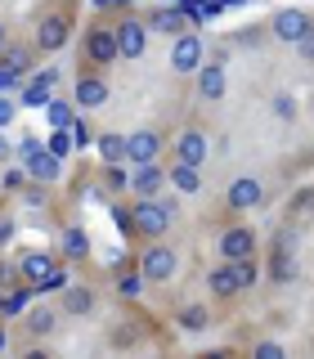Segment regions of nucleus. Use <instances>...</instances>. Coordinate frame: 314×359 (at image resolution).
I'll list each match as a JSON object with an SVG mask.
<instances>
[{
    "mask_svg": "<svg viewBox=\"0 0 314 359\" xmlns=\"http://www.w3.org/2000/svg\"><path fill=\"white\" fill-rule=\"evenodd\" d=\"M126 220H130V238H166L175 224V202H157V198H135L126 207Z\"/></svg>",
    "mask_w": 314,
    "mask_h": 359,
    "instance_id": "obj_1",
    "label": "nucleus"
},
{
    "mask_svg": "<svg viewBox=\"0 0 314 359\" xmlns=\"http://www.w3.org/2000/svg\"><path fill=\"white\" fill-rule=\"evenodd\" d=\"M175 269H179L175 247H166L162 238H153L149 247H144V256H139V274H144V283H171Z\"/></svg>",
    "mask_w": 314,
    "mask_h": 359,
    "instance_id": "obj_2",
    "label": "nucleus"
},
{
    "mask_svg": "<svg viewBox=\"0 0 314 359\" xmlns=\"http://www.w3.org/2000/svg\"><path fill=\"white\" fill-rule=\"evenodd\" d=\"M81 50H86V63H95V67H108V63L121 59V54H117V36H112L108 22H90Z\"/></svg>",
    "mask_w": 314,
    "mask_h": 359,
    "instance_id": "obj_3",
    "label": "nucleus"
},
{
    "mask_svg": "<svg viewBox=\"0 0 314 359\" xmlns=\"http://www.w3.org/2000/svg\"><path fill=\"white\" fill-rule=\"evenodd\" d=\"M67 41H72V18L59 14V9H54V14H41V22H36V50L41 54H59Z\"/></svg>",
    "mask_w": 314,
    "mask_h": 359,
    "instance_id": "obj_4",
    "label": "nucleus"
},
{
    "mask_svg": "<svg viewBox=\"0 0 314 359\" xmlns=\"http://www.w3.org/2000/svg\"><path fill=\"white\" fill-rule=\"evenodd\" d=\"M292 247H296V233H292V229H278L274 243H269V256H274V261H269V278H274V283H292V278H296Z\"/></svg>",
    "mask_w": 314,
    "mask_h": 359,
    "instance_id": "obj_5",
    "label": "nucleus"
},
{
    "mask_svg": "<svg viewBox=\"0 0 314 359\" xmlns=\"http://www.w3.org/2000/svg\"><path fill=\"white\" fill-rule=\"evenodd\" d=\"M112 36H117V54H121V59H139V54L149 50V22H144V18H121L117 27H112Z\"/></svg>",
    "mask_w": 314,
    "mask_h": 359,
    "instance_id": "obj_6",
    "label": "nucleus"
},
{
    "mask_svg": "<svg viewBox=\"0 0 314 359\" xmlns=\"http://www.w3.org/2000/svg\"><path fill=\"white\" fill-rule=\"evenodd\" d=\"M166 149V140L157 130H135L126 135V166H144V162H157V153Z\"/></svg>",
    "mask_w": 314,
    "mask_h": 359,
    "instance_id": "obj_7",
    "label": "nucleus"
},
{
    "mask_svg": "<svg viewBox=\"0 0 314 359\" xmlns=\"http://www.w3.org/2000/svg\"><path fill=\"white\" fill-rule=\"evenodd\" d=\"M224 202H229L233 211H252V207H261V202H265V184H261V180H252V175H238L229 189H224Z\"/></svg>",
    "mask_w": 314,
    "mask_h": 359,
    "instance_id": "obj_8",
    "label": "nucleus"
},
{
    "mask_svg": "<svg viewBox=\"0 0 314 359\" xmlns=\"http://www.w3.org/2000/svg\"><path fill=\"white\" fill-rule=\"evenodd\" d=\"M54 86H59V67H41V72H32V81L22 86V108H45L54 95Z\"/></svg>",
    "mask_w": 314,
    "mask_h": 359,
    "instance_id": "obj_9",
    "label": "nucleus"
},
{
    "mask_svg": "<svg viewBox=\"0 0 314 359\" xmlns=\"http://www.w3.org/2000/svg\"><path fill=\"white\" fill-rule=\"evenodd\" d=\"M198 63H202V36L198 32H179L171 45V67L175 72H198Z\"/></svg>",
    "mask_w": 314,
    "mask_h": 359,
    "instance_id": "obj_10",
    "label": "nucleus"
},
{
    "mask_svg": "<svg viewBox=\"0 0 314 359\" xmlns=\"http://www.w3.org/2000/svg\"><path fill=\"white\" fill-rule=\"evenodd\" d=\"M95 306H99V297H95V287H86V283H67V287L59 292V310L72 314V319L95 314Z\"/></svg>",
    "mask_w": 314,
    "mask_h": 359,
    "instance_id": "obj_11",
    "label": "nucleus"
},
{
    "mask_svg": "<svg viewBox=\"0 0 314 359\" xmlns=\"http://www.w3.org/2000/svg\"><path fill=\"white\" fill-rule=\"evenodd\" d=\"M220 256L224 261H238V256H256V233L247 229V224H229V229L220 233Z\"/></svg>",
    "mask_w": 314,
    "mask_h": 359,
    "instance_id": "obj_12",
    "label": "nucleus"
},
{
    "mask_svg": "<svg viewBox=\"0 0 314 359\" xmlns=\"http://www.w3.org/2000/svg\"><path fill=\"white\" fill-rule=\"evenodd\" d=\"M162 189H166V166L144 162V166H135V171H130V194L135 198H157Z\"/></svg>",
    "mask_w": 314,
    "mask_h": 359,
    "instance_id": "obj_13",
    "label": "nucleus"
},
{
    "mask_svg": "<svg viewBox=\"0 0 314 359\" xmlns=\"http://www.w3.org/2000/svg\"><path fill=\"white\" fill-rule=\"evenodd\" d=\"M22 171H27L32 184H54V180H59V171H63V157H54L50 149H36L27 162H22Z\"/></svg>",
    "mask_w": 314,
    "mask_h": 359,
    "instance_id": "obj_14",
    "label": "nucleus"
},
{
    "mask_svg": "<svg viewBox=\"0 0 314 359\" xmlns=\"http://www.w3.org/2000/svg\"><path fill=\"white\" fill-rule=\"evenodd\" d=\"M310 22H314V18L306 14V9H278V14H274V36L287 41V45H296V41L310 32Z\"/></svg>",
    "mask_w": 314,
    "mask_h": 359,
    "instance_id": "obj_15",
    "label": "nucleus"
},
{
    "mask_svg": "<svg viewBox=\"0 0 314 359\" xmlns=\"http://www.w3.org/2000/svg\"><path fill=\"white\" fill-rule=\"evenodd\" d=\"M108 104V81L99 72H86V76H76V108L90 112V108H104Z\"/></svg>",
    "mask_w": 314,
    "mask_h": 359,
    "instance_id": "obj_16",
    "label": "nucleus"
},
{
    "mask_svg": "<svg viewBox=\"0 0 314 359\" xmlns=\"http://www.w3.org/2000/svg\"><path fill=\"white\" fill-rule=\"evenodd\" d=\"M54 265H59V256H54V252H22V256H18V278L36 287Z\"/></svg>",
    "mask_w": 314,
    "mask_h": 359,
    "instance_id": "obj_17",
    "label": "nucleus"
},
{
    "mask_svg": "<svg viewBox=\"0 0 314 359\" xmlns=\"http://www.w3.org/2000/svg\"><path fill=\"white\" fill-rule=\"evenodd\" d=\"M149 32H162V36H179V32H189V14L179 5H162L149 14Z\"/></svg>",
    "mask_w": 314,
    "mask_h": 359,
    "instance_id": "obj_18",
    "label": "nucleus"
},
{
    "mask_svg": "<svg viewBox=\"0 0 314 359\" xmlns=\"http://www.w3.org/2000/svg\"><path fill=\"white\" fill-rule=\"evenodd\" d=\"M36 59H41V50H36V45H14V41H9L5 50H0V63H5L14 76H27L32 67H36Z\"/></svg>",
    "mask_w": 314,
    "mask_h": 359,
    "instance_id": "obj_19",
    "label": "nucleus"
},
{
    "mask_svg": "<svg viewBox=\"0 0 314 359\" xmlns=\"http://www.w3.org/2000/svg\"><path fill=\"white\" fill-rule=\"evenodd\" d=\"M32 297H36V292H32V283H22V278H14L9 287H0V319L22 314V310L32 306Z\"/></svg>",
    "mask_w": 314,
    "mask_h": 359,
    "instance_id": "obj_20",
    "label": "nucleus"
},
{
    "mask_svg": "<svg viewBox=\"0 0 314 359\" xmlns=\"http://www.w3.org/2000/svg\"><path fill=\"white\" fill-rule=\"evenodd\" d=\"M175 162H189V166H202L207 162V135L202 130H184L175 140Z\"/></svg>",
    "mask_w": 314,
    "mask_h": 359,
    "instance_id": "obj_21",
    "label": "nucleus"
},
{
    "mask_svg": "<svg viewBox=\"0 0 314 359\" xmlns=\"http://www.w3.org/2000/svg\"><path fill=\"white\" fill-rule=\"evenodd\" d=\"M59 256H63V261H90V238H86L81 224H67V229H63Z\"/></svg>",
    "mask_w": 314,
    "mask_h": 359,
    "instance_id": "obj_22",
    "label": "nucleus"
},
{
    "mask_svg": "<svg viewBox=\"0 0 314 359\" xmlns=\"http://www.w3.org/2000/svg\"><path fill=\"white\" fill-rule=\"evenodd\" d=\"M198 95L207 99V104H216L224 95V67L220 63H198Z\"/></svg>",
    "mask_w": 314,
    "mask_h": 359,
    "instance_id": "obj_23",
    "label": "nucleus"
},
{
    "mask_svg": "<svg viewBox=\"0 0 314 359\" xmlns=\"http://www.w3.org/2000/svg\"><path fill=\"white\" fill-rule=\"evenodd\" d=\"M54 323H59V314H54L50 306H27L22 310V328H27V337H50Z\"/></svg>",
    "mask_w": 314,
    "mask_h": 359,
    "instance_id": "obj_24",
    "label": "nucleus"
},
{
    "mask_svg": "<svg viewBox=\"0 0 314 359\" xmlns=\"http://www.w3.org/2000/svg\"><path fill=\"white\" fill-rule=\"evenodd\" d=\"M207 287H211V297H220V301L238 297V283H233V265H229V261L216 265V269L207 274Z\"/></svg>",
    "mask_w": 314,
    "mask_h": 359,
    "instance_id": "obj_25",
    "label": "nucleus"
},
{
    "mask_svg": "<svg viewBox=\"0 0 314 359\" xmlns=\"http://www.w3.org/2000/svg\"><path fill=\"white\" fill-rule=\"evenodd\" d=\"M166 180L179 189V194H198L202 189V166H189V162H175L171 171H166Z\"/></svg>",
    "mask_w": 314,
    "mask_h": 359,
    "instance_id": "obj_26",
    "label": "nucleus"
},
{
    "mask_svg": "<svg viewBox=\"0 0 314 359\" xmlns=\"http://www.w3.org/2000/svg\"><path fill=\"white\" fill-rule=\"evenodd\" d=\"M175 323H179L184 332H207V328H211V310L202 306V301H193V306H184V310L175 314Z\"/></svg>",
    "mask_w": 314,
    "mask_h": 359,
    "instance_id": "obj_27",
    "label": "nucleus"
},
{
    "mask_svg": "<svg viewBox=\"0 0 314 359\" xmlns=\"http://www.w3.org/2000/svg\"><path fill=\"white\" fill-rule=\"evenodd\" d=\"M99 184H104L108 194H126V189H130V166H126V162H104Z\"/></svg>",
    "mask_w": 314,
    "mask_h": 359,
    "instance_id": "obj_28",
    "label": "nucleus"
},
{
    "mask_svg": "<svg viewBox=\"0 0 314 359\" xmlns=\"http://www.w3.org/2000/svg\"><path fill=\"white\" fill-rule=\"evenodd\" d=\"M229 265H233V283H238V292H252L256 278H261V265H256V256H238V261H229Z\"/></svg>",
    "mask_w": 314,
    "mask_h": 359,
    "instance_id": "obj_29",
    "label": "nucleus"
},
{
    "mask_svg": "<svg viewBox=\"0 0 314 359\" xmlns=\"http://www.w3.org/2000/svg\"><path fill=\"white\" fill-rule=\"evenodd\" d=\"M99 157H104V162H126V135L104 130L99 135Z\"/></svg>",
    "mask_w": 314,
    "mask_h": 359,
    "instance_id": "obj_30",
    "label": "nucleus"
},
{
    "mask_svg": "<svg viewBox=\"0 0 314 359\" xmlns=\"http://www.w3.org/2000/svg\"><path fill=\"white\" fill-rule=\"evenodd\" d=\"M45 117H50V126H72V117H76V104H67V99L59 95H50V104H45Z\"/></svg>",
    "mask_w": 314,
    "mask_h": 359,
    "instance_id": "obj_31",
    "label": "nucleus"
},
{
    "mask_svg": "<svg viewBox=\"0 0 314 359\" xmlns=\"http://www.w3.org/2000/svg\"><path fill=\"white\" fill-rule=\"evenodd\" d=\"M45 149H50L54 157H63V162L76 153V149H72V135H67L63 126H50V140H45Z\"/></svg>",
    "mask_w": 314,
    "mask_h": 359,
    "instance_id": "obj_32",
    "label": "nucleus"
},
{
    "mask_svg": "<svg viewBox=\"0 0 314 359\" xmlns=\"http://www.w3.org/2000/svg\"><path fill=\"white\" fill-rule=\"evenodd\" d=\"M139 287H144V274H117V297L121 301H135Z\"/></svg>",
    "mask_w": 314,
    "mask_h": 359,
    "instance_id": "obj_33",
    "label": "nucleus"
},
{
    "mask_svg": "<svg viewBox=\"0 0 314 359\" xmlns=\"http://www.w3.org/2000/svg\"><path fill=\"white\" fill-rule=\"evenodd\" d=\"M269 108H274L278 121H296V99H292V95H274V104H269Z\"/></svg>",
    "mask_w": 314,
    "mask_h": 359,
    "instance_id": "obj_34",
    "label": "nucleus"
},
{
    "mask_svg": "<svg viewBox=\"0 0 314 359\" xmlns=\"http://www.w3.org/2000/svg\"><path fill=\"white\" fill-rule=\"evenodd\" d=\"M67 135H72V149H86V144H90V126L76 121V117H72V126H67Z\"/></svg>",
    "mask_w": 314,
    "mask_h": 359,
    "instance_id": "obj_35",
    "label": "nucleus"
},
{
    "mask_svg": "<svg viewBox=\"0 0 314 359\" xmlns=\"http://www.w3.org/2000/svg\"><path fill=\"white\" fill-rule=\"evenodd\" d=\"M296 54H301L306 63H314V22H310V32H306V36L296 41Z\"/></svg>",
    "mask_w": 314,
    "mask_h": 359,
    "instance_id": "obj_36",
    "label": "nucleus"
},
{
    "mask_svg": "<svg viewBox=\"0 0 314 359\" xmlns=\"http://www.w3.org/2000/svg\"><path fill=\"white\" fill-rule=\"evenodd\" d=\"M5 189L9 194H22L27 189V171H5Z\"/></svg>",
    "mask_w": 314,
    "mask_h": 359,
    "instance_id": "obj_37",
    "label": "nucleus"
},
{
    "mask_svg": "<svg viewBox=\"0 0 314 359\" xmlns=\"http://www.w3.org/2000/svg\"><path fill=\"white\" fill-rule=\"evenodd\" d=\"M9 238H14V216L0 211V247H9Z\"/></svg>",
    "mask_w": 314,
    "mask_h": 359,
    "instance_id": "obj_38",
    "label": "nucleus"
},
{
    "mask_svg": "<svg viewBox=\"0 0 314 359\" xmlns=\"http://www.w3.org/2000/svg\"><path fill=\"white\" fill-rule=\"evenodd\" d=\"M36 149H45V144L36 140V135H22V144H18V157H22V162H27V157L36 153Z\"/></svg>",
    "mask_w": 314,
    "mask_h": 359,
    "instance_id": "obj_39",
    "label": "nucleus"
},
{
    "mask_svg": "<svg viewBox=\"0 0 314 359\" xmlns=\"http://www.w3.org/2000/svg\"><path fill=\"white\" fill-rule=\"evenodd\" d=\"M278 355H283L278 341H261V346H256V359H278Z\"/></svg>",
    "mask_w": 314,
    "mask_h": 359,
    "instance_id": "obj_40",
    "label": "nucleus"
},
{
    "mask_svg": "<svg viewBox=\"0 0 314 359\" xmlns=\"http://www.w3.org/2000/svg\"><path fill=\"white\" fill-rule=\"evenodd\" d=\"M18 81H22V76H14V72H9L5 63H0V95H5V90H14Z\"/></svg>",
    "mask_w": 314,
    "mask_h": 359,
    "instance_id": "obj_41",
    "label": "nucleus"
},
{
    "mask_svg": "<svg viewBox=\"0 0 314 359\" xmlns=\"http://www.w3.org/2000/svg\"><path fill=\"white\" fill-rule=\"evenodd\" d=\"M9 121H14V104H9V99H0V126H9Z\"/></svg>",
    "mask_w": 314,
    "mask_h": 359,
    "instance_id": "obj_42",
    "label": "nucleus"
},
{
    "mask_svg": "<svg viewBox=\"0 0 314 359\" xmlns=\"http://www.w3.org/2000/svg\"><path fill=\"white\" fill-rule=\"evenodd\" d=\"M95 9H117V0H95Z\"/></svg>",
    "mask_w": 314,
    "mask_h": 359,
    "instance_id": "obj_43",
    "label": "nucleus"
},
{
    "mask_svg": "<svg viewBox=\"0 0 314 359\" xmlns=\"http://www.w3.org/2000/svg\"><path fill=\"white\" fill-rule=\"evenodd\" d=\"M5 45H9V32H5V22H0V50H5Z\"/></svg>",
    "mask_w": 314,
    "mask_h": 359,
    "instance_id": "obj_44",
    "label": "nucleus"
},
{
    "mask_svg": "<svg viewBox=\"0 0 314 359\" xmlns=\"http://www.w3.org/2000/svg\"><path fill=\"white\" fill-rule=\"evenodd\" d=\"M5 157H9V144H5V140H0V162H5Z\"/></svg>",
    "mask_w": 314,
    "mask_h": 359,
    "instance_id": "obj_45",
    "label": "nucleus"
},
{
    "mask_svg": "<svg viewBox=\"0 0 314 359\" xmlns=\"http://www.w3.org/2000/svg\"><path fill=\"white\" fill-rule=\"evenodd\" d=\"M117 5H126V0H117Z\"/></svg>",
    "mask_w": 314,
    "mask_h": 359,
    "instance_id": "obj_46",
    "label": "nucleus"
},
{
    "mask_svg": "<svg viewBox=\"0 0 314 359\" xmlns=\"http://www.w3.org/2000/svg\"><path fill=\"white\" fill-rule=\"evenodd\" d=\"M175 5H179V0H175Z\"/></svg>",
    "mask_w": 314,
    "mask_h": 359,
    "instance_id": "obj_47",
    "label": "nucleus"
}]
</instances>
